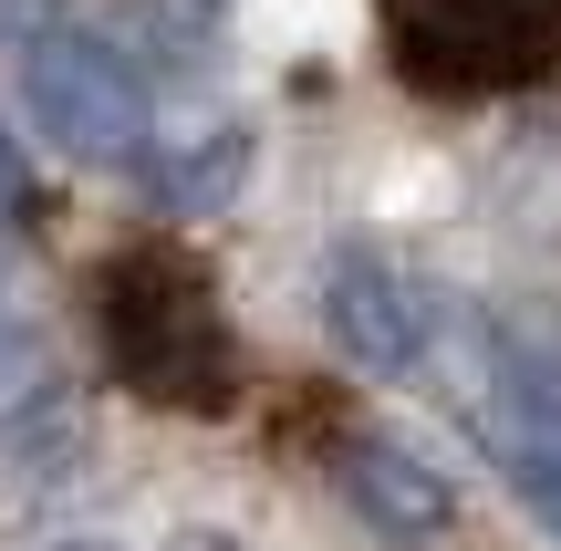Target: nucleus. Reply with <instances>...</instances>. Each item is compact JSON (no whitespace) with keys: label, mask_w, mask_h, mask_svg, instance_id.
<instances>
[{"label":"nucleus","mask_w":561,"mask_h":551,"mask_svg":"<svg viewBox=\"0 0 561 551\" xmlns=\"http://www.w3.org/2000/svg\"><path fill=\"white\" fill-rule=\"evenodd\" d=\"M94 323H104V365L125 395L167 416H229L240 406V333H229L219 291L187 250H125L94 282Z\"/></svg>","instance_id":"nucleus-1"},{"label":"nucleus","mask_w":561,"mask_h":551,"mask_svg":"<svg viewBox=\"0 0 561 551\" xmlns=\"http://www.w3.org/2000/svg\"><path fill=\"white\" fill-rule=\"evenodd\" d=\"M21 104L32 125L83 167H125L136 177L157 146V73L125 32H42L21 53Z\"/></svg>","instance_id":"nucleus-2"},{"label":"nucleus","mask_w":561,"mask_h":551,"mask_svg":"<svg viewBox=\"0 0 561 551\" xmlns=\"http://www.w3.org/2000/svg\"><path fill=\"white\" fill-rule=\"evenodd\" d=\"M32 427H62V365L42 323L21 312V291L0 282V437H32Z\"/></svg>","instance_id":"nucleus-8"},{"label":"nucleus","mask_w":561,"mask_h":551,"mask_svg":"<svg viewBox=\"0 0 561 551\" xmlns=\"http://www.w3.org/2000/svg\"><path fill=\"white\" fill-rule=\"evenodd\" d=\"M21 198H32V157H21V146H11V125H0V219H11Z\"/></svg>","instance_id":"nucleus-9"},{"label":"nucleus","mask_w":561,"mask_h":551,"mask_svg":"<svg viewBox=\"0 0 561 551\" xmlns=\"http://www.w3.org/2000/svg\"><path fill=\"white\" fill-rule=\"evenodd\" d=\"M385 42L426 94H510L561 62V0H396Z\"/></svg>","instance_id":"nucleus-3"},{"label":"nucleus","mask_w":561,"mask_h":551,"mask_svg":"<svg viewBox=\"0 0 561 551\" xmlns=\"http://www.w3.org/2000/svg\"><path fill=\"white\" fill-rule=\"evenodd\" d=\"M322 323H333V344L354 354L364 375H405L426 354V333H437V291L385 240H343L333 271H322Z\"/></svg>","instance_id":"nucleus-4"},{"label":"nucleus","mask_w":561,"mask_h":551,"mask_svg":"<svg viewBox=\"0 0 561 551\" xmlns=\"http://www.w3.org/2000/svg\"><path fill=\"white\" fill-rule=\"evenodd\" d=\"M240 167H250V136L240 125H208V136H157L146 167H136V187L157 208H219L229 187H240Z\"/></svg>","instance_id":"nucleus-7"},{"label":"nucleus","mask_w":561,"mask_h":551,"mask_svg":"<svg viewBox=\"0 0 561 551\" xmlns=\"http://www.w3.org/2000/svg\"><path fill=\"white\" fill-rule=\"evenodd\" d=\"M343 500H354L385 541H437V531H447V479L426 469L416 448H396V437L343 448Z\"/></svg>","instance_id":"nucleus-6"},{"label":"nucleus","mask_w":561,"mask_h":551,"mask_svg":"<svg viewBox=\"0 0 561 551\" xmlns=\"http://www.w3.org/2000/svg\"><path fill=\"white\" fill-rule=\"evenodd\" d=\"M62 551H104V541H62Z\"/></svg>","instance_id":"nucleus-10"},{"label":"nucleus","mask_w":561,"mask_h":551,"mask_svg":"<svg viewBox=\"0 0 561 551\" xmlns=\"http://www.w3.org/2000/svg\"><path fill=\"white\" fill-rule=\"evenodd\" d=\"M479 437H489V458L510 469V490H520L530 510L551 520V541H561V354H530V344L489 354Z\"/></svg>","instance_id":"nucleus-5"}]
</instances>
